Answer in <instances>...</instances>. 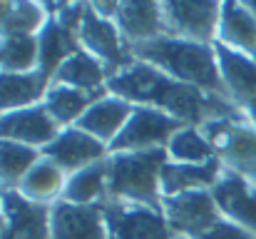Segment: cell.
<instances>
[{"instance_id":"cell-9","label":"cell","mask_w":256,"mask_h":239,"mask_svg":"<svg viewBox=\"0 0 256 239\" xmlns=\"http://www.w3.org/2000/svg\"><path fill=\"white\" fill-rule=\"evenodd\" d=\"M162 214L174 232V237H194L212 227L216 219H222L219 207L212 197V189H196V192H182L162 197Z\"/></svg>"},{"instance_id":"cell-18","label":"cell","mask_w":256,"mask_h":239,"mask_svg":"<svg viewBox=\"0 0 256 239\" xmlns=\"http://www.w3.org/2000/svg\"><path fill=\"white\" fill-rule=\"evenodd\" d=\"M48 87H50V78H45L40 70L32 73L0 70V115L40 105L45 100Z\"/></svg>"},{"instance_id":"cell-14","label":"cell","mask_w":256,"mask_h":239,"mask_svg":"<svg viewBox=\"0 0 256 239\" xmlns=\"http://www.w3.org/2000/svg\"><path fill=\"white\" fill-rule=\"evenodd\" d=\"M212 197L219 207V214L229 222H236L256 234V187L242 174L222 167Z\"/></svg>"},{"instance_id":"cell-16","label":"cell","mask_w":256,"mask_h":239,"mask_svg":"<svg viewBox=\"0 0 256 239\" xmlns=\"http://www.w3.org/2000/svg\"><path fill=\"white\" fill-rule=\"evenodd\" d=\"M114 25L122 33L127 45L154 40V38L164 35L162 3H152V0L150 3H140V0L120 3L117 15H114Z\"/></svg>"},{"instance_id":"cell-12","label":"cell","mask_w":256,"mask_h":239,"mask_svg":"<svg viewBox=\"0 0 256 239\" xmlns=\"http://www.w3.org/2000/svg\"><path fill=\"white\" fill-rule=\"evenodd\" d=\"M60 130L62 127L50 117V112L45 110L42 102L0 115V140L20 142V145L35 147L40 152L58 137Z\"/></svg>"},{"instance_id":"cell-17","label":"cell","mask_w":256,"mask_h":239,"mask_svg":"<svg viewBox=\"0 0 256 239\" xmlns=\"http://www.w3.org/2000/svg\"><path fill=\"white\" fill-rule=\"evenodd\" d=\"M216 43L256 60V18L244 3H222Z\"/></svg>"},{"instance_id":"cell-15","label":"cell","mask_w":256,"mask_h":239,"mask_svg":"<svg viewBox=\"0 0 256 239\" xmlns=\"http://www.w3.org/2000/svg\"><path fill=\"white\" fill-rule=\"evenodd\" d=\"M132 110H134L132 102H127V100H122V97L110 92V95L100 97L97 102H92L87 107V112L78 120L75 127L85 130L87 135L97 137L100 142H104L110 147L114 142V137L122 132V127L127 125Z\"/></svg>"},{"instance_id":"cell-6","label":"cell","mask_w":256,"mask_h":239,"mask_svg":"<svg viewBox=\"0 0 256 239\" xmlns=\"http://www.w3.org/2000/svg\"><path fill=\"white\" fill-rule=\"evenodd\" d=\"M219 18H222V3H182V0L162 3L164 35L172 38L214 45L219 35Z\"/></svg>"},{"instance_id":"cell-2","label":"cell","mask_w":256,"mask_h":239,"mask_svg":"<svg viewBox=\"0 0 256 239\" xmlns=\"http://www.w3.org/2000/svg\"><path fill=\"white\" fill-rule=\"evenodd\" d=\"M130 53L134 60L147 63L184 85L199 87L202 92H209V95L229 97L214 45H202V43H192V40H182L172 35H160L154 40L130 45Z\"/></svg>"},{"instance_id":"cell-20","label":"cell","mask_w":256,"mask_h":239,"mask_svg":"<svg viewBox=\"0 0 256 239\" xmlns=\"http://www.w3.org/2000/svg\"><path fill=\"white\" fill-rule=\"evenodd\" d=\"M222 162H206V164H184L172 162L162 167V197L182 194V192H196V189H212L222 174Z\"/></svg>"},{"instance_id":"cell-22","label":"cell","mask_w":256,"mask_h":239,"mask_svg":"<svg viewBox=\"0 0 256 239\" xmlns=\"http://www.w3.org/2000/svg\"><path fill=\"white\" fill-rule=\"evenodd\" d=\"M65 182H68V174L55 162H50L48 157H40L30 167V172L22 177V182L18 184V192L30 202L55 204L58 199H62Z\"/></svg>"},{"instance_id":"cell-7","label":"cell","mask_w":256,"mask_h":239,"mask_svg":"<svg viewBox=\"0 0 256 239\" xmlns=\"http://www.w3.org/2000/svg\"><path fill=\"white\" fill-rule=\"evenodd\" d=\"M80 45L82 50L90 53L92 58H97L107 75H117L120 70H124L134 58L130 53V45L124 43L122 33L117 30L114 20H107V18H100L90 3H87V10H85V18H82V25H80Z\"/></svg>"},{"instance_id":"cell-26","label":"cell","mask_w":256,"mask_h":239,"mask_svg":"<svg viewBox=\"0 0 256 239\" xmlns=\"http://www.w3.org/2000/svg\"><path fill=\"white\" fill-rule=\"evenodd\" d=\"M40 157L42 152L35 147L0 140V189H18L22 177Z\"/></svg>"},{"instance_id":"cell-30","label":"cell","mask_w":256,"mask_h":239,"mask_svg":"<svg viewBox=\"0 0 256 239\" xmlns=\"http://www.w3.org/2000/svg\"><path fill=\"white\" fill-rule=\"evenodd\" d=\"M192 239H256V234L252 229L236 224V222H229V219H216L212 227H206L204 232L194 234Z\"/></svg>"},{"instance_id":"cell-29","label":"cell","mask_w":256,"mask_h":239,"mask_svg":"<svg viewBox=\"0 0 256 239\" xmlns=\"http://www.w3.org/2000/svg\"><path fill=\"white\" fill-rule=\"evenodd\" d=\"M45 8L62 28H68L72 33H80L87 3H45Z\"/></svg>"},{"instance_id":"cell-8","label":"cell","mask_w":256,"mask_h":239,"mask_svg":"<svg viewBox=\"0 0 256 239\" xmlns=\"http://www.w3.org/2000/svg\"><path fill=\"white\" fill-rule=\"evenodd\" d=\"M107 239H174L162 209L124 204V202H104L102 204Z\"/></svg>"},{"instance_id":"cell-31","label":"cell","mask_w":256,"mask_h":239,"mask_svg":"<svg viewBox=\"0 0 256 239\" xmlns=\"http://www.w3.org/2000/svg\"><path fill=\"white\" fill-rule=\"evenodd\" d=\"M2 227H5V214H2V202H0V234H2Z\"/></svg>"},{"instance_id":"cell-27","label":"cell","mask_w":256,"mask_h":239,"mask_svg":"<svg viewBox=\"0 0 256 239\" xmlns=\"http://www.w3.org/2000/svg\"><path fill=\"white\" fill-rule=\"evenodd\" d=\"M167 155L172 162H184V164H206L219 159L212 142L204 137L202 127H192V125H184L172 137L167 145Z\"/></svg>"},{"instance_id":"cell-32","label":"cell","mask_w":256,"mask_h":239,"mask_svg":"<svg viewBox=\"0 0 256 239\" xmlns=\"http://www.w3.org/2000/svg\"><path fill=\"white\" fill-rule=\"evenodd\" d=\"M174 239H189V237H174Z\"/></svg>"},{"instance_id":"cell-25","label":"cell","mask_w":256,"mask_h":239,"mask_svg":"<svg viewBox=\"0 0 256 239\" xmlns=\"http://www.w3.org/2000/svg\"><path fill=\"white\" fill-rule=\"evenodd\" d=\"M50 13L40 3H0V40L10 35H38Z\"/></svg>"},{"instance_id":"cell-11","label":"cell","mask_w":256,"mask_h":239,"mask_svg":"<svg viewBox=\"0 0 256 239\" xmlns=\"http://www.w3.org/2000/svg\"><path fill=\"white\" fill-rule=\"evenodd\" d=\"M110 155V147L100 142L97 137L87 135L80 127H62L58 137L42 150V157L55 162L65 174H72L78 169H85L90 164L100 162Z\"/></svg>"},{"instance_id":"cell-28","label":"cell","mask_w":256,"mask_h":239,"mask_svg":"<svg viewBox=\"0 0 256 239\" xmlns=\"http://www.w3.org/2000/svg\"><path fill=\"white\" fill-rule=\"evenodd\" d=\"M38 60H40L38 35H10L0 40V70L32 73L38 70Z\"/></svg>"},{"instance_id":"cell-1","label":"cell","mask_w":256,"mask_h":239,"mask_svg":"<svg viewBox=\"0 0 256 239\" xmlns=\"http://www.w3.org/2000/svg\"><path fill=\"white\" fill-rule=\"evenodd\" d=\"M107 90L132 105L162 110L170 117L192 127H202L212 120L244 115L232 97L202 92L199 87L184 85L140 60H132L124 70L107 80Z\"/></svg>"},{"instance_id":"cell-24","label":"cell","mask_w":256,"mask_h":239,"mask_svg":"<svg viewBox=\"0 0 256 239\" xmlns=\"http://www.w3.org/2000/svg\"><path fill=\"white\" fill-rule=\"evenodd\" d=\"M62 199L75 204H102L107 202V157L68 174Z\"/></svg>"},{"instance_id":"cell-23","label":"cell","mask_w":256,"mask_h":239,"mask_svg":"<svg viewBox=\"0 0 256 239\" xmlns=\"http://www.w3.org/2000/svg\"><path fill=\"white\" fill-rule=\"evenodd\" d=\"M97 100H100L97 95H90L85 90H78V87H70V85H60V82H50L42 105H45V110L50 112V117L60 127H72L87 112V107L92 102H97Z\"/></svg>"},{"instance_id":"cell-13","label":"cell","mask_w":256,"mask_h":239,"mask_svg":"<svg viewBox=\"0 0 256 239\" xmlns=\"http://www.w3.org/2000/svg\"><path fill=\"white\" fill-rule=\"evenodd\" d=\"M50 239H107L102 204L58 199L50 204Z\"/></svg>"},{"instance_id":"cell-4","label":"cell","mask_w":256,"mask_h":239,"mask_svg":"<svg viewBox=\"0 0 256 239\" xmlns=\"http://www.w3.org/2000/svg\"><path fill=\"white\" fill-rule=\"evenodd\" d=\"M202 132L212 142L219 162L256 187V130L246 115L212 120L202 125Z\"/></svg>"},{"instance_id":"cell-5","label":"cell","mask_w":256,"mask_h":239,"mask_svg":"<svg viewBox=\"0 0 256 239\" xmlns=\"http://www.w3.org/2000/svg\"><path fill=\"white\" fill-rule=\"evenodd\" d=\"M184 127V122L170 117L162 110L134 105L127 125L110 145V152H137V150H167L170 140Z\"/></svg>"},{"instance_id":"cell-19","label":"cell","mask_w":256,"mask_h":239,"mask_svg":"<svg viewBox=\"0 0 256 239\" xmlns=\"http://www.w3.org/2000/svg\"><path fill=\"white\" fill-rule=\"evenodd\" d=\"M38 45H40L38 70L50 80H52V75L58 73V68H60L68 58H72L78 50H82L78 33L62 28L52 15L48 18V23H45L42 30L38 33Z\"/></svg>"},{"instance_id":"cell-21","label":"cell","mask_w":256,"mask_h":239,"mask_svg":"<svg viewBox=\"0 0 256 239\" xmlns=\"http://www.w3.org/2000/svg\"><path fill=\"white\" fill-rule=\"evenodd\" d=\"M107 80H110V75H107L104 65H102L97 58H92L90 53L78 50L72 58H68V60L58 68V73L52 75L50 82L70 85V87L85 90V92H90V95L104 97V95H110V90H107Z\"/></svg>"},{"instance_id":"cell-3","label":"cell","mask_w":256,"mask_h":239,"mask_svg":"<svg viewBox=\"0 0 256 239\" xmlns=\"http://www.w3.org/2000/svg\"><path fill=\"white\" fill-rule=\"evenodd\" d=\"M167 150H137L107 155V202L162 209V167ZM104 204V202H102Z\"/></svg>"},{"instance_id":"cell-10","label":"cell","mask_w":256,"mask_h":239,"mask_svg":"<svg viewBox=\"0 0 256 239\" xmlns=\"http://www.w3.org/2000/svg\"><path fill=\"white\" fill-rule=\"evenodd\" d=\"M5 227L0 239H50V204L25 199L18 189H0Z\"/></svg>"}]
</instances>
